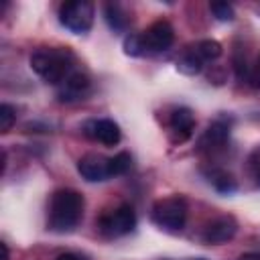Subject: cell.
<instances>
[{"instance_id": "1", "label": "cell", "mask_w": 260, "mask_h": 260, "mask_svg": "<svg viewBox=\"0 0 260 260\" xmlns=\"http://www.w3.org/2000/svg\"><path fill=\"white\" fill-rule=\"evenodd\" d=\"M85 199L75 189H57L49 201L47 228L57 234L73 232L83 219Z\"/></svg>"}, {"instance_id": "2", "label": "cell", "mask_w": 260, "mask_h": 260, "mask_svg": "<svg viewBox=\"0 0 260 260\" xmlns=\"http://www.w3.org/2000/svg\"><path fill=\"white\" fill-rule=\"evenodd\" d=\"M30 67L47 83L61 85L73 73V55L67 49H39L30 55Z\"/></svg>"}, {"instance_id": "3", "label": "cell", "mask_w": 260, "mask_h": 260, "mask_svg": "<svg viewBox=\"0 0 260 260\" xmlns=\"http://www.w3.org/2000/svg\"><path fill=\"white\" fill-rule=\"evenodd\" d=\"M187 201L185 197L181 195H171V197H162L158 199L154 205H152V211H150V217L152 221L165 230V232H181L187 223Z\"/></svg>"}, {"instance_id": "4", "label": "cell", "mask_w": 260, "mask_h": 260, "mask_svg": "<svg viewBox=\"0 0 260 260\" xmlns=\"http://www.w3.org/2000/svg\"><path fill=\"white\" fill-rule=\"evenodd\" d=\"M95 8L87 0H71L59 6V22L73 35H85L93 24Z\"/></svg>"}, {"instance_id": "5", "label": "cell", "mask_w": 260, "mask_h": 260, "mask_svg": "<svg viewBox=\"0 0 260 260\" xmlns=\"http://www.w3.org/2000/svg\"><path fill=\"white\" fill-rule=\"evenodd\" d=\"M98 228L106 238L126 236L136 228V213H134V209L130 205L124 203V205L116 207L114 211L102 215L100 221H98Z\"/></svg>"}, {"instance_id": "6", "label": "cell", "mask_w": 260, "mask_h": 260, "mask_svg": "<svg viewBox=\"0 0 260 260\" xmlns=\"http://www.w3.org/2000/svg\"><path fill=\"white\" fill-rule=\"evenodd\" d=\"M238 232V221L234 215H217L213 217L205 228H203V234H201V240L205 244H211V246H219V244H225L230 242Z\"/></svg>"}, {"instance_id": "7", "label": "cell", "mask_w": 260, "mask_h": 260, "mask_svg": "<svg viewBox=\"0 0 260 260\" xmlns=\"http://www.w3.org/2000/svg\"><path fill=\"white\" fill-rule=\"evenodd\" d=\"M142 39H144V45H146V51H152V53H160V51H167L173 41H175V30L171 26L169 20H156L152 22L144 32H142Z\"/></svg>"}, {"instance_id": "8", "label": "cell", "mask_w": 260, "mask_h": 260, "mask_svg": "<svg viewBox=\"0 0 260 260\" xmlns=\"http://www.w3.org/2000/svg\"><path fill=\"white\" fill-rule=\"evenodd\" d=\"M83 132H85L91 140H95V142H100V144H104V146H116V144L120 142V138H122L120 126H118L114 120H108V118H100V120H89V122H85Z\"/></svg>"}, {"instance_id": "9", "label": "cell", "mask_w": 260, "mask_h": 260, "mask_svg": "<svg viewBox=\"0 0 260 260\" xmlns=\"http://www.w3.org/2000/svg\"><path fill=\"white\" fill-rule=\"evenodd\" d=\"M195 130V116L189 108H177L171 114L169 120V134H171V142L175 144H183L185 140L191 138Z\"/></svg>"}, {"instance_id": "10", "label": "cell", "mask_w": 260, "mask_h": 260, "mask_svg": "<svg viewBox=\"0 0 260 260\" xmlns=\"http://www.w3.org/2000/svg\"><path fill=\"white\" fill-rule=\"evenodd\" d=\"M77 171L79 175L89 181V183H100V181H106L110 179V162L108 158L100 156V154H85L77 160Z\"/></svg>"}, {"instance_id": "11", "label": "cell", "mask_w": 260, "mask_h": 260, "mask_svg": "<svg viewBox=\"0 0 260 260\" xmlns=\"http://www.w3.org/2000/svg\"><path fill=\"white\" fill-rule=\"evenodd\" d=\"M91 87V81L85 73L81 71H73L61 85H59V91H57V98L61 102H77L81 100Z\"/></svg>"}, {"instance_id": "12", "label": "cell", "mask_w": 260, "mask_h": 260, "mask_svg": "<svg viewBox=\"0 0 260 260\" xmlns=\"http://www.w3.org/2000/svg\"><path fill=\"white\" fill-rule=\"evenodd\" d=\"M230 138V126L223 120H215L207 126V130L203 132L199 146L203 150H213V148H221L225 144V140Z\"/></svg>"}, {"instance_id": "13", "label": "cell", "mask_w": 260, "mask_h": 260, "mask_svg": "<svg viewBox=\"0 0 260 260\" xmlns=\"http://www.w3.org/2000/svg\"><path fill=\"white\" fill-rule=\"evenodd\" d=\"M104 18H106L108 26H110L114 32H124L126 26H128V16H126V12L122 10V6L116 4V2L104 4Z\"/></svg>"}, {"instance_id": "14", "label": "cell", "mask_w": 260, "mask_h": 260, "mask_svg": "<svg viewBox=\"0 0 260 260\" xmlns=\"http://www.w3.org/2000/svg\"><path fill=\"white\" fill-rule=\"evenodd\" d=\"M209 183L213 185V189L215 191H219V193H234L236 189H238V185H236V179L232 177V173H228V171H223V169H213L211 173H209Z\"/></svg>"}, {"instance_id": "15", "label": "cell", "mask_w": 260, "mask_h": 260, "mask_svg": "<svg viewBox=\"0 0 260 260\" xmlns=\"http://www.w3.org/2000/svg\"><path fill=\"white\" fill-rule=\"evenodd\" d=\"M177 69L185 75H197L203 69V59L195 53V49H191L181 55V59L177 61Z\"/></svg>"}, {"instance_id": "16", "label": "cell", "mask_w": 260, "mask_h": 260, "mask_svg": "<svg viewBox=\"0 0 260 260\" xmlns=\"http://www.w3.org/2000/svg\"><path fill=\"white\" fill-rule=\"evenodd\" d=\"M195 53L203 59V63L205 61H215V59H219L221 57V53H223V49H221V45L217 43V41H213V39H203V41H199L197 45H195Z\"/></svg>"}, {"instance_id": "17", "label": "cell", "mask_w": 260, "mask_h": 260, "mask_svg": "<svg viewBox=\"0 0 260 260\" xmlns=\"http://www.w3.org/2000/svg\"><path fill=\"white\" fill-rule=\"evenodd\" d=\"M108 162H110V175H112V177H120V175H124V173L130 171V167H132V156H130L128 152H118V154L110 156Z\"/></svg>"}, {"instance_id": "18", "label": "cell", "mask_w": 260, "mask_h": 260, "mask_svg": "<svg viewBox=\"0 0 260 260\" xmlns=\"http://www.w3.org/2000/svg\"><path fill=\"white\" fill-rule=\"evenodd\" d=\"M124 53L130 55V57H140L146 53V45H144V39L142 35H128L124 39Z\"/></svg>"}, {"instance_id": "19", "label": "cell", "mask_w": 260, "mask_h": 260, "mask_svg": "<svg viewBox=\"0 0 260 260\" xmlns=\"http://www.w3.org/2000/svg\"><path fill=\"white\" fill-rule=\"evenodd\" d=\"M209 10H211V14H213L217 20H221V22H230V20H234V16H236L234 6L228 4V2H211V4H209Z\"/></svg>"}, {"instance_id": "20", "label": "cell", "mask_w": 260, "mask_h": 260, "mask_svg": "<svg viewBox=\"0 0 260 260\" xmlns=\"http://www.w3.org/2000/svg\"><path fill=\"white\" fill-rule=\"evenodd\" d=\"M16 122V108L10 104H2L0 106V132L6 134Z\"/></svg>"}, {"instance_id": "21", "label": "cell", "mask_w": 260, "mask_h": 260, "mask_svg": "<svg viewBox=\"0 0 260 260\" xmlns=\"http://www.w3.org/2000/svg\"><path fill=\"white\" fill-rule=\"evenodd\" d=\"M248 83L254 87V89H260V55L256 59V63L252 65L250 73H248Z\"/></svg>"}, {"instance_id": "22", "label": "cell", "mask_w": 260, "mask_h": 260, "mask_svg": "<svg viewBox=\"0 0 260 260\" xmlns=\"http://www.w3.org/2000/svg\"><path fill=\"white\" fill-rule=\"evenodd\" d=\"M248 162H250V169H252L254 177H256V179H258V183H260V148H256V150L250 154Z\"/></svg>"}, {"instance_id": "23", "label": "cell", "mask_w": 260, "mask_h": 260, "mask_svg": "<svg viewBox=\"0 0 260 260\" xmlns=\"http://www.w3.org/2000/svg\"><path fill=\"white\" fill-rule=\"evenodd\" d=\"M55 260H87V258L81 254H75V252H65V254H59Z\"/></svg>"}, {"instance_id": "24", "label": "cell", "mask_w": 260, "mask_h": 260, "mask_svg": "<svg viewBox=\"0 0 260 260\" xmlns=\"http://www.w3.org/2000/svg\"><path fill=\"white\" fill-rule=\"evenodd\" d=\"M238 260H260V254H258V252H246V254H242Z\"/></svg>"}, {"instance_id": "25", "label": "cell", "mask_w": 260, "mask_h": 260, "mask_svg": "<svg viewBox=\"0 0 260 260\" xmlns=\"http://www.w3.org/2000/svg\"><path fill=\"white\" fill-rule=\"evenodd\" d=\"M197 260H203V258H197Z\"/></svg>"}]
</instances>
